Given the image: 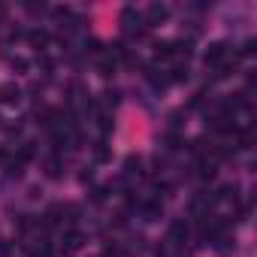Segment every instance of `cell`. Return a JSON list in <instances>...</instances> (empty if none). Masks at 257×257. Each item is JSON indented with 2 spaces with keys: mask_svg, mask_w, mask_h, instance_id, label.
<instances>
[{
  "mask_svg": "<svg viewBox=\"0 0 257 257\" xmlns=\"http://www.w3.org/2000/svg\"><path fill=\"white\" fill-rule=\"evenodd\" d=\"M140 167H143V161H140V158H127V173H131V176H134V173L140 176Z\"/></svg>",
  "mask_w": 257,
  "mask_h": 257,
  "instance_id": "8",
  "label": "cell"
},
{
  "mask_svg": "<svg viewBox=\"0 0 257 257\" xmlns=\"http://www.w3.org/2000/svg\"><path fill=\"white\" fill-rule=\"evenodd\" d=\"M0 100H4V103H19V100H22V88L13 85V82L0 85Z\"/></svg>",
  "mask_w": 257,
  "mask_h": 257,
  "instance_id": "4",
  "label": "cell"
},
{
  "mask_svg": "<svg viewBox=\"0 0 257 257\" xmlns=\"http://www.w3.org/2000/svg\"><path fill=\"white\" fill-rule=\"evenodd\" d=\"M173 79H176V82L188 79V67H176V70H173Z\"/></svg>",
  "mask_w": 257,
  "mask_h": 257,
  "instance_id": "10",
  "label": "cell"
},
{
  "mask_svg": "<svg viewBox=\"0 0 257 257\" xmlns=\"http://www.w3.org/2000/svg\"><path fill=\"white\" fill-rule=\"evenodd\" d=\"M13 67H16V70H28V61H25V58H16Z\"/></svg>",
  "mask_w": 257,
  "mask_h": 257,
  "instance_id": "11",
  "label": "cell"
},
{
  "mask_svg": "<svg viewBox=\"0 0 257 257\" xmlns=\"http://www.w3.org/2000/svg\"><path fill=\"white\" fill-rule=\"evenodd\" d=\"M28 40H31V46L43 49V46L49 43V34H46V31H31V34H28Z\"/></svg>",
  "mask_w": 257,
  "mask_h": 257,
  "instance_id": "6",
  "label": "cell"
},
{
  "mask_svg": "<svg viewBox=\"0 0 257 257\" xmlns=\"http://www.w3.org/2000/svg\"><path fill=\"white\" fill-rule=\"evenodd\" d=\"M121 28H124V34H140L146 25H143V16H140L134 7H127V10L121 13Z\"/></svg>",
  "mask_w": 257,
  "mask_h": 257,
  "instance_id": "1",
  "label": "cell"
},
{
  "mask_svg": "<svg viewBox=\"0 0 257 257\" xmlns=\"http://www.w3.org/2000/svg\"><path fill=\"white\" fill-rule=\"evenodd\" d=\"M64 248H67V251H76V248H82V233L70 230V233L64 236Z\"/></svg>",
  "mask_w": 257,
  "mask_h": 257,
  "instance_id": "5",
  "label": "cell"
},
{
  "mask_svg": "<svg viewBox=\"0 0 257 257\" xmlns=\"http://www.w3.org/2000/svg\"><path fill=\"white\" fill-rule=\"evenodd\" d=\"M167 16H170V10L164 4H152L146 10V25H161V22H167Z\"/></svg>",
  "mask_w": 257,
  "mask_h": 257,
  "instance_id": "3",
  "label": "cell"
},
{
  "mask_svg": "<svg viewBox=\"0 0 257 257\" xmlns=\"http://www.w3.org/2000/svg\"><path fill=\"white\" fill-rule=\"evenodd\" d=\"M227 61V46L224 43H212L206 49V67H224Z\"/></svg>",
  "mask_w": 257,
  "mask_h": 257,
  "instance_id": "2",
  "label": "cell"
},
{
  "mask_svg": "<svg viewBox=\"0 0 257 257\" xmlns=\"http://www.w3.org/2000/svg\"><path fill=\"white\" fill-rule=\"evenodd\" d=\"M34 158V143H25L22 149H19V164H25V161H31Z\"/></svg>",
  "mask_w": 257,
  "mask_h": 257,
  "instance_id": "7",
  "label": "cell"
},
{
  "mask_svg": "<svg viewBox=\"0 0 257 257\" xmlns=\"http://www.w3.org/2000/svg\"><path fill=\"white\" fill-rule=\"evenodd\" d=\"M146 215H149V221H158V215H161V206L155 203V206H146Z\"/></svg>",
  "mask_w": 257,
  "mask_h": 257,
  "instance_id": "9",
  "label": "cell"
}]
</instances>
